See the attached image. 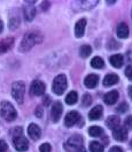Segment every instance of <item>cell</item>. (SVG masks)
I'll return each instance as SVG.
<instances>
[{
  "instance_id": "20",
  "label": "cell",
  "mask_w": 132,
  "mask_h": 152,
  "mask_svg": "<svg viewBox=\"0 0 132 152\" xmlns=\"http://www.w3.org/2000/svg\"><path fill=\"white\" fill-rule=\"evenodd\" d=\"M118 82V76L116 75V74H108V75H106V77L104 78V86H112L114 84H116Z\"/></svg>"
},
{
  "instance_id": "2",
  "label": "cell",
  "mask_w": 132,
  "mask_h": 152,
  "mask_svg": "<svg viewBox=\"0 0 132 152\" xmlns=\"http://www.w3.org/2000/svg\"><path fill=\"white\" fill-rule=\"evenodd\" d=\"M65 148L67 152H84L83 138L79 135H73L65 143Z\"/></svg>"
},
{
  "instance_id": "30",
  "label": "cell",
  "mask_w": 132,
  "mask_h": 152,
  "mask_svg": "<svg viewBox=\"0 0 132 152\" xmlns=\"http://www.w3.org/2000/svg\"><path fill=\"white\" fill-rule=\"evenodd\" d=\"M8 150V145L4 140H0V152H7Z\"/></svg>"
},
{
  "instance_id": "38",
  "label": "cell",
  "mask_w": 132,
  "mask_h": 152,
  "mask_svg": "<svg viewBox=\"0 0 132 152\" xmlns=\"http://www.w3.org/2000/svg\"><path fill=\"white\" fill-rule=\"evenodd\" d=\"M130 146L132 148V140H131V142H130Z\"/></svg>"
},
{
  "instance_id": "35",
  "label": "cell",
  "mask_w": 132,
  "mask_h": 152,
  "mask_svg": "<svg viewBox=\"0 0 132 152\" xmlns=\"http://www.w3.org/2000/svg\"><path fill=\"white\" fill-rule=\"evenodd\" d=\"M128 92H129V96L132 98V86H129V90H128Z\"/></svg>"
},
{
  "instance_id": "34",
  "label": "cell",
  "mask_w": 132,
  "mask_h": 152,
  "mask_svg": "<svg viewBox=\"0 0 132 152\" xmlns=\"http://www.w3.org/2000/svg\"><path fill=\"white\" fill-rule=\"evenodd\" d=\"M109 152H123L122 148H120V146H113L110 150H109Z\"/></svg>"
},
{
  "instance_id": "10",
  "label": "cell",
  "mask_w": 132,
  "mask_h": 152,
  "mask_svg": "<svg viewBox=\"0 0 132 152\" xmlns=\"http://www.w3.org/2000/svg\"><path fill=\"white\" fill-rule=\"evenodd\" d=\"M113 136L116 141H120V142H124L128 137V130L123 127H117L116 129L113 130Z\"/></svg>"
},
{
  "instance_id": "37",
  "label": "cell",
  "mask_w": 132,
  "mask_h": 152,
  "mask_svg": "<svg viewBox=\"0 0 132 152\" xmlns=\"http://www.w3.org/2000/svg\"><path fill=\"white\" fill-rule=\"evenodd\" d=\"M2 29H4V24H2V22L0 21V32L2 31Z\"/></svg>"
},
{
  "instance_id": "16",
  "label": "cell",
  "mask_w": 132,
  "mask_h": 152,
  "mask_svg": "<svg viewBox=\"0 0 132 152\" xmlns=\"http://www.w3.org/2000/svg\"><path fill=\"white\" fill-rule=\"evenodd\" d=\"M101 115H102V106H101V105H96V106H94V107L90 111L88 118H90L91 120H98V119L101 118Z\"/></svg>"
},
{
  "instance_id": "12",
  "label": "cell",
  "mask_w": 132,
  "mask_h": 152,
  "mask_svg": "<svg viewBox=\"0 0 132 152\" xmlns=\"http://www.w3.org/2000/svg\"><path fill=\"white\" fill-rule=\"evenodd\" d=\"M35 15H36V10H35V6H33V2L28 1L25 7H24V16H25L27 21H32Z\"/></svg>"
},
{
  "instance_id": "9",
  "label": "cell",
  "mask_w": 132,
  "mask_h": 152,
  "mask_svg": "<svg viewBox=\"0 0 132 152\" xmlns=\"http://www.w3.org/2000/svg\"><path fill=\"white\" fill-rule=\"evenodd\" d=\"M63 112V106L60 102H55L53 106H52V112H51V116H52V120L53 122H57L62 115Z\"/></svg>"
},
{
  "instance_id": "18",
  "label": "cell",
  "mask_w": 132,
  "mask_h": 152,
  "mask_svg": "<svg viewBox=\"0 0 132 152\" xmlns=\"http://www.w3.org/2000/svg\"><path fill=\"white\" fill-rule=\"evenodd\" d=\"M13 43H14V39L12 37L5 38L0 42V53H5L13 46Z\"/></svg>"
},
{
  "instance_id": "32",
  "label": "cell",
  "mask_w": 132,
  "mask_h": 152,
  "mask_svg": "<svg viewBox=\"0 0 132 152\" xmlns=\"http://www.w3.org/2000/svg\"><path fill=\"white\" fill-rule=\"evenodd\" d=\"M128 108H129L128 104H126V103H122V104L117 107V111H118V112H121V113H124V112H126V111H128Z\"/></svg>"
},
{
  "instance_id": "11",
  "label": "cell",
  "mask_w": 132,
  "mask_h": 152,
  "mask_svg": "<svg viewBox=\"0 0 132 152\" xmlns=\"http://www.w3.org/2000/svg\"><path fill=\"white\" fill-rule=\"evenodd\" d=\"M99 82V76L96 74H90L85 77L84 84L87 89H94Z\"/></svg>"
},
{
  "instance_id": "36",
  "label": "cell",
  "mask_w": 132,
  "mask_h": 152,
  "mask_svg": "<svg viewBox=\"0 0 132 152\" xmlns=\"http://www.w3.org/2000/svg\"><path fill=\"white\" fill-rule=\"evenodd\" d=\"M36 114H37V116H41V113H40V108H37V112H36Z\"/></svg>"
},
{
  "instance_id": "22",
  "label": "cell",
  "mask_w": 132,
  "mask_h": 152,
  "mask_svg": "<svg viewBox=\"0 0 132 152\" xmlns=\"http://www.w3.org/2000/svg\"><path fill=\"white\" fill-rule=\"evenodd\" d=\"M77 100H78V95H77L76 91L69 92L66 97V103L68 105H75L77 103Z\"/></svg>"
},
{
  "instance_id": "24",
  "label": "cell",
  "mask_w": 132,
  "mask_h": 152,
  "mask_svg": "<svg viewBox=\"0 0 132 152\" xmlns=\"http://www.w3.org/2000/svg\"><path fill=\"white\" fill-rule=\"evenodd\" d=\"M92 53V48L90 45H83L79 50V54L82 58H87Z\"/></svg>"
},
{
  "instance_id": "23",
  "label": "cell",
  "mask_w": 132,
  "mask_h": 152,
  "mask_svg": "<svg viewBox=\"0 0 132 152\" xmlns=\"http://www.w3.org/2000/svg\"><path fill=\"white\" fill-rule=\"evenodd\" d=\"M91 66L95 68V69H101V68H104V62L100 57H94L91 60Z\"/></svg>"
},
{
  "instance_id": "14",
  "label": "cell",
  "mask_w": 132,
  "mask_h": 152,
  "mask_svg": "<svg viewBox=\"0 0 132 152\" xmlns=\"http://www.w3.org/2000/svg\"><path fill=\"white\" fill-rule=\"evenodd\" d=\"M28 134L32 140L37 141L38 138L41 136V130H40V128L38 127L37 124H29V127H28Z\"/></svg>"
},
{
  "instance_id": "27",
  "label": "cell",
  "mask_w": 132,
  "mask_h": 152,
  "mask_svg": "<svg viewBox=\"0 0 132 152\" xmlns=\"http://www.w3.org/2000/svg\"><path fill=\"white\" fill-rule=\"evenodd\" d=\"M82 103H83V106L86 107V106H88V105L92 103V97L88 95V94H85L83 96V99H82Z\"/></svg>"
},
{
  "instance_id": "33",
  "label": "cell",
  "mask_w": 132,
  "mask_h": 152,
  "mask_svg": "<svg viewBox=\"0 0 132 152\" xmlns=\"http://www.w3.org/2000/svg\"><path fill=\"white\" fill-rule=\"evenodd\" d=\"M125 75H126V77H128L129 80L132 81V66L126 67V69H125Z\"/></svg>"
},
{
  "instance_id": "8",
  "label": "cell",
  "mask_w": 132,
  "mask_h": 152,
  "mask_svg": "<svg viewBox=\"0 0 132 152\" xmlns=\"http://www.w3.org/2000/svg\"><path fill=\"white\" fill-rule=\"evenodd\" d=\"M45 89H46L45 84L41 81L36 80V81L32 82V84L30 86V92H31V95L33 96H41L45 92Z\"/></svg>"
},
{
  "instance_id": "1",
  "label": "cell",
  "mask_w": 132,
  "mask_h": 152,
  "mask_svg": "<svg viewBox=\"0 0 132 152\" xmlns=\"http://www.w3.org/2000/svg\"><path fill=\"white\" fill-rule=\"evenodd\" d=\"M43 35L39 31H29L28 34L24 36L21 45H20V50L22 52L29 51L30 48H32L36 44H39L43 42Z\"/></svg>"
},
{
  "instance_id": "5",
  "label": "cell",
  "mask_w": 132,
  "mask_h": 152,
  "mask_svg": "<svg viewBox=\"0 0 132 152\" xmlns=\"http://www.w3.org/2000/svg\"><path fill=\"white\" fill-rule=\"evenodd\" d=\"M67 89V77L63 74L57 75L54 81H53V86H52V90L54 94H57V96L62 95Z\"/></svg>"
},
{
  "instance_id": "31",
  "label": "cell",
  "mask_w": 132,
  "mask_h": 152,
  "mask_svg": "<svg viewBox=\"0 0 132 152\" xmlns=\"http://www.w3.org/2000/svg\"><path fill=\"white\" fill-rule=\"evenodd\" d=\"M124 124H125V127H126L128 129H132V115H129V116L125 119Z\"/></svg>"
},
{
  "instance_id": "26",
  "label": "cell",
  "mask_w": 132,
  "mask_h": 152,
  "mask_svg": "<svg viewBox=\"0 0 132 152\" xmlns=\"http://www.w3.org/2000/svg\"><path fill=\"white\" fill-rule=\"evenodd\" d=\"M90 151L91 152H104V146L99 142H92L90 144Z\"/></svg>"
},
{
  "instance_id": "15",
  "label": "cell",
  "mask_w": 132,
  "mask_h": 152,
  "mask_svg": "<svg viewBox=\"0 0 132 152\" xmlns=\"http://www.w3.org/2000/svg\"><path fill=\"white\" fill-rule=\"evenodd\" d=\"M118 100V92L116 90L109 91L104 96V102L108 105H114Z\"/></svg>"
},
{
  "instance_id": "25",
  "label": "cell",
  "mask_w": 132,
  "mask_h": 152,
  "mask_svg": "<svg viewBox=\"0 0 132 152\" xmlns=\"http://www.w3.org/2000/svg\"><path fill=\"white\" fill-rule=\"evenodd\" d=\"M88 134H90L91 136H93V137H98V136L102 135V129H101L100 127H98V126H92V127L88 129Z\"/></svg>"
},
{
  "instance_id": "4",
  "label": "cell",
  "mask_w": 132,
  "mask_h": 152,
  "mask_svg": "<svg viewBox=\"0 0 132 152\" xmlns=\"http://www.w3.org/2000/svg\"><path fill=\"white\" fill-rule=\"evenodd\" d=\"M24 94H25V84L22 81L15 82L12 86V96H13V98L19 104H22L23 103V98H24Z\"/></svg>"
},
{
  "instance_id": "7",
  "label": "cell",
  "mask_w": 132,
  "mask_h": 152,
  "mask_svg": "<svg viewBox=\"0 0 132 152\" xmlns=\"http://www.w3.org/2000/svg\"><path fill=\"white\" fill-rule=\"evenodd\" d=\"M78 121H82V118H81V115H79V113L77 111L69 112L66 115V118H65V124H66V127H73Z\"/></svg>"
},
{
  "instance_id": "19",
  "label": "cell",
  "mask_w": 132,
  "mask_h": 152,
  "mask_svg": "<svg viewBox=\"0 0 132 152\" xmlns=\"http://www.w3.org/2000/svg\"><path fill=\"white\" fill-rule=\"evenodd\" d=\"M109 62L115 68H121L123 66V64H124L123 56H121V54H114V56H112V57L109 58Z\"/></svg>"
},
{
  "instance_id": "13",
  "label": "cell",
  "mask_w": 132,
  "mask_h": 152,
  "mask_svg": "<svg viewBox=\"0 0 132 152\" xmlns=\"http://www.w3.org/2000/svg\"><path fill=\"white\" fill-rule=\"evenodd\" d=\"M85 27H86V20L81 19L79 21H77L75 26V36L77 38H81L84 36L85 32Z\"/></svg>"
},
{
  "instance_id": "28",
  "label": "cell",
  "mask_w": 132,
  "mask_h": 152,
  "mask_svg": "<svg viewBox=\"0 0 132 152\" xmlns=\"http://www.w3.org/2000/svg\"><path fill=\"white\" fill-rule=\"evenodd\" d=\"M12 136H13V138H15V137H20V136H22V128L21 127H17V128H14L13 130H12Z\"/></svg>"
},
{
  "instance_id": "3",
  "label": "cell",
  "mask_w": 132,
  "mask_h": 152,
  "mask_svg": "<svg viewBox=\"0 0 132 152\" xmlns=\"http://www.w3.org/2000/svg\"><path fill=\"white\" fill-rule=\"evenodd\" d=\"M0 114L1 116L6 120V121H14L17 116V113L15 111V108L13 107V105L8 102H2L0 106Z\"/></svg>"
},
{
  "instance_id": "17",
  "label": "cell",
  "mask_w": 132,
  "mask_h": 152,
  "mask_svg": "<svg viewBox=\"0 0 132 152\" xmlns=\"http://www.w3.org/2000/svg\"><path fill=\"white\" fill-rule=\"evenodd\" d=\"M116 34L120 38H126L130 34V30H129V27L126 26V23H120L118 27H117V30H116Z\"/></svg>"
},
{
  "instance_id": "21",
  "label": "cell",
  "mask_w": 132,
  "mask_h": 152,
  "mask_svg": "<svg viewBox=\"0 0 132 152\" xmlns=\"http://www.w3.org/2000/svg\"><path fill=\"white\" fill-rule=\"evenodd\" d=\"M106 124H107L108 128H110V129L114 130V129H116V128L120 126V118L116 116V115H112V116H109V118L107 119Z\"/></svg>"
},
{
  "instance_id": "29",
  "label": "cell",
  "mask_w": 132,
  "mask_h": 152,
  "mask_svg": "<svg viewBox=\"0 0 132 152\" xmlns=\"http://www.w3.org/2000/svg\"><path fill=\"white\" fill-rule=\"evenodd\" d=\"M39 150H40V152H51V145L48 143H44L40 145Z\"/></svg>"
},
{
  "instance_id": "6",
  "label": "cell",
  "mask_w": 132,
  "mask_h": 152,
  "mask_svg": "<svg viewBox=\"0 0 132 152\" xmlns=\"http://www.w3.org/2000/svg\"><path fill=\"white\" fill-rule=\"evenodd\" d=\"M13 144H14V148L20 152H24L29 149L28 140L24 138L23 136H20V137L13 138Z\"/></svg>"
}]
</instances>
